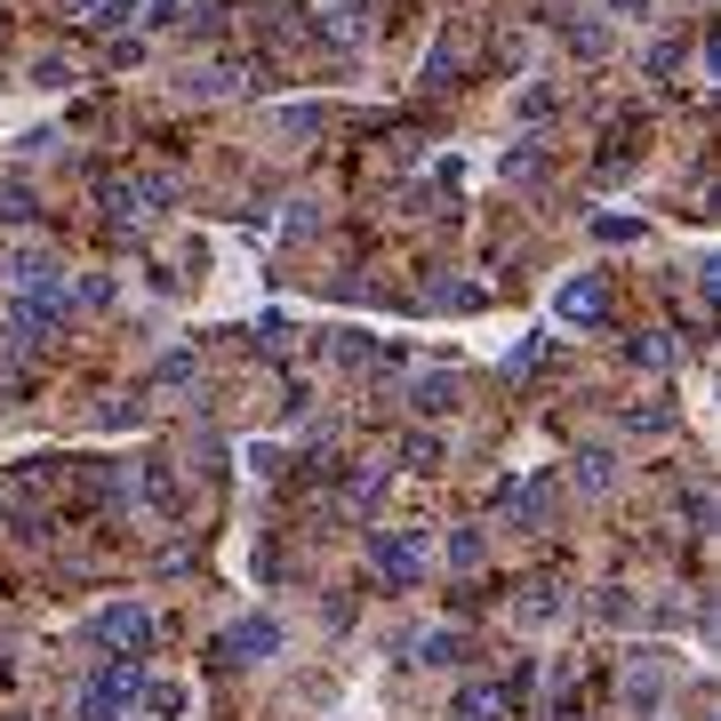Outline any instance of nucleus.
<instances>
[{"instance_id": "20e7f679", "label": "nucleus", "mask_w": 721, "mask_h": 721, "mask_svg": "<svg viewBox=\"0 0 721 721\" xmlns=\"http://www.w3.org/2000/svg\"><path fill=\"white\" fill-rule=\"evenodd\" d=\"M417 409H433V417L457 409V385H449V377H425V385H417Z\"/></svg>"}, {"instance_id": "423d86ee", "label": "nucleus", "mask_w": 721, "mask_h": 721, "mask_svg": "<svg viewBox=\"0 0 721 721\" xmlns=\"http://www.w3.org/2000/svg\"><path fill=\"white\" fill-rule=\"evenodd\" d=\"M617 9H641V0H617Z\"/></svg>"}, {"instance_id": "7ed1b4c3", "label": "nucleus", "mask_w": 721, "mask_h": 721, "mask_svg": "<svg viewBox=\"0 0 721 721\" xmlns=\"http://www.w3.org/2000/svg\"><path fill=\"white\" fill-rule=\"evenodd\" d=\"M561 313H570V321H602V313H609L602 281H570V289H561Z\"/></svg>"}, {"instance_id": "f03ea898", "label": "nucleus", "mask_w": 721, "mask_h": 721, "mask_svg": "<svg viewBox=\"0 0 721 721\" xmlns=\"http://www.w3.org/2000/svg\"><path fill=\"white\" fill-rule=\"evenodd\" d=\"M377 570L393 577V585H417V570H425V553H417V537L409 529H393V537H377Z\"/></svg>"}, {"instance_id": "f257e3e1", "label": "nucleus", "mask_w": 721, "mask_h": 721, "mask_svg": "<svg viewBox=\"0 0 721 721\" xmlns=\"http://www.w3.org/2000/svg\"><path fill=\"white\" fill-rule=\"evenodd\" d=\"M89 633H96V641H113V650H145V641H152V617H145L137 602H121V609H105V617H96Z\"/></svg>"}, {"instance_id": "39448f33", "label": "nucleus", "mask_w": 721, "mask_h": 721, "mask_svg": "<svg viewBox=\"0 0 721 721\" xmlns=\"http://www.w3.org/2000/svg\"><path fill=\"white\" fill-rule=\"evenodd\" d=\"M489 713H497V698H489V689H466V698H457V713H449V721H489Z\"/></svg>"}]
</instances>
